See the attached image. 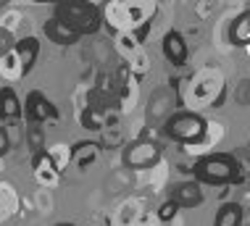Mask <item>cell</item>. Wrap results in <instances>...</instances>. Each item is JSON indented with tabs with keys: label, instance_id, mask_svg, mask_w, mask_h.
Segmentation results:
<instances>
[{
	"label": "cell",
	"instance_id": "17",
	"mask_svg": "<svg viewBox=\"0 0 250 226\" xmlns=\"http://www.w3.org/2000/svg\"><path fill=\"white\" fill-rule=\"evenodd\" d=\"M42 32H45V37L50 40V42H56V45H74L79 40V32H74L69 24H63V21H58V19H48V21L42 24Z\"/></svg>",
	"mask_w": 250,
	"mask_h": 226
},
{
	"label": "cell",
	"instance_id": "34",
	"mask_svg": "<svg viewBox=\"0 0 250 226\" xmlns=\"http://www.w3.org/2000/svg\"><path fill=\"white\" fill-rule=\"evenodd\" d=\"M87 226H95V224H87Z\"/></svg>",
	"mask_w": 250,
	"mask_h": 226
},
{
	"label": "cell",
	"instance_id": "20",
	"mask_svg": "<svg viewBox=\"0 0 250 226\" xmlns=\"http://www.w3.org/2000/svg\"><path fill=\"white\" fill-rule=\"evenodd\" d=\"M124 63L129 66L132 77H134V79H140V82H143V77H147V71H150V56H147L145 47H143V50H137L132 58H126Z\"/></svg>",
	"mask_w": 250,
	"mask_h": 226
},
{
	"label": "cell",
	"instance_id": "11",
	"mask_svg": "<svg viewBox=\"0 0 250 226\" xmlns=\"http://www.w3.org/2000/svg\"><path fill=\"white\" fill-rule=\"evenodd\" d=\"M13 56H16L19 66H21V77H26L40 58V37H35V34L19 37L16 42H13Z\"/></svg>",
	"mask_w": 250,
	"mask_h": 226
},
{
	"label": "cell",
	"instance_id": "7",
	"mask_svg": "<svg viewBox=\"0 0 250 226\" xmlns=\"http://www.w3.org/2000/svg\"><path fill=\"white\" fill-rule=\"evenodd\" d=\"M161 50H164V58L174 68H185L190 63V45H187V37L179 29H168L161 37Z\"/></svg>",
	"mask_w": 250,
	"mask_h": 226
},
{
	"label": "cell",
	"instance_id": "10",
	"mask_svg": "<svg viewBox=\"0 0 250 226\" xmlns=\"http://www.w3.org/2000/svg\"><path fill=\"white\" fill-rule=\"evenodd\" d=\"M174 108H179V100H177V95H174V90H171V87H161V90L153 92L150 103H147L145 119H147V121H158V124H164L168 116L174 113Z\"/></svg>",
	"mask_w": 250,
	"mask_h": 226
},
{
	"label": "cell",
	"instance_id": "25",
	"mask_svg": "<svg viewBox=\"0 0 250 226\" xmlns=\"http://www.w3.org/2000/svg\"><path fill=\"white\" fill-rule=\"evenodd\" d=\"M48 155H50V161H53V166H56L58 174L71 163V147H69V145H53V147L48 150Z\"/></svg>",
	"mask_w": 250,
	"mask_h": 226
},
{
	"label": "cell",
	"instance_id": "12",
	"mask_svg": "<svg viewBox=\"0 0 250 226\" xmlns=\"http://www.w3.org/2000/svg\"><path fill=\"white\" fill-rule=\"evenodd\" d=\"M227 37H229V47H250V8L248 5L229 21Z\"/></svg>",
	"mask_w": 250,
	"mask_h": 226
},
{
	"label": "cell",
	"instance_id": "21",
	"mask_svg": "<svg viewBox=\"0 0 250 226\" xmlns=\"http://www.w3.org/2000/svg\"><path fill=\"white\" fill-rule=\"evenodd\" d=\"M24 140H26V147H29L32 155L42 153V150H45V126H40V124H26Z\"/></svg>",
	"mask_w": 250,
	"mask_h": 226
},
{
	"label": "cell",
	"instance_id": "6",
	"mask_svg": "<svg viewBox=\"0 0 250 226\" xmlns=\"http://www.w3.org/2000/svg\"><path fill=\"white\" fill-rule=\"evenodd\" d=\"M24 119H26V124L45 126V124H50V121H61V113H58V108L53 105V100H48L40 90H32L24 100Z\"/></svg>",
	"mask_w": 250,
	"mask_h": 226
},
{
	"label": "cell",
	"instance_id": "27",
	"mask_svg": "<svg viewBox=\"0 0 250 226\" xmlns=\"http://www.w3.org/2000/svg\"><path fill=\"white\" fill-rule=\"evenodd\" d=\"M13 208H16L13 189L8 187V184H3V187H0V221H5V218L13 213Z\"/></svg>",
	"mask_w": 250,
	"mask_h": 226
},
{
	"label": "cell",
	"instance_id": "1",
	"mask_svg": "<svg viewBox=\"0 0 250 226\" xmlns=\"http://www.w3.org/2000/svg\"><path fill=\"white\" fill-rule=\"evenodd\" d=\"M171 90L179 100V108L192 113H200L206 108H221L229 98L227 77L219 66H206L192 77L171 79Z\"/></svg>",
	"mask_w": 250,
	"mask_h": 226
},
{
	"label": "cell",
	"instance_id": "31",
	"mask_svg": "<svg viewBox=\"0 0 250 226\" xmlns=\"http://www.w3.org/2000/svg\"><path fill=\"white\" fill-rule=\"evenodd\" d=\"M56 226H77V224H71V221H63V224H56Z\"/></svg>",
	"mask_w": 250,
	"mask_h": 226
},
{
	"label": "cell",
	"instance_id": "24",
	"mask_svg": "<svg viewBox=\"0 0 250 226\" xmlns=\"http://www.w3.org/2000/svg\"><path fill=\"white\" fill-rule=\"evenodd\" d=\"M77 119H79V124H82V129H87V132H100L103 129V116H98V113H92L90 108H77Z\"/></svg>",
	"mask_w": 250,
	"mask_h": 226
},
{
	"label": "cell",
	"instance_id": "15",
	"mask_svg": "<svg viewBox=\"0 0 250 226\" xmlns=\"http://www.w3.org/2000/svg\"><path fill=\"white\" fill-rule=\"evenodd\" d=\"M32 171H35V179L42 184L45 189H50V187H56V184H58V176H61V174L56 171V166H53L48 150L32 155Z\"/></svg>",
	"mask_w": 250,
	"mask_h": 226
},
{
	"label": "cell",
	"instance_id": "2",
	"mask_svg": "<svg viewBox=\"0 0 250 226\" xmlns=\"http://www.w3.org/2000/svg\"><path fill=\"white\" fill-rule=\"evenodd\" d=\"M190 179L200 187H240L245 184V166L234 153H221L216 150L211 155H200L190 163Z\"/></svg>",
	"mask_w": 250,
	"mask_h": 226
},
{
	"label": "cell",
	"instance_id": "4",
	"mask_svg": "<svg viewBox=\"0 0 250 226\" xmlns=\"http://www.w3.org/2000/svg\"><path fill=\"white\" fill-rule=\"evenodd\" d=\"M206 126H208V119L203 113L174 111L164 124H161V134H164V140L174 142V145H179V147H190L203 137Z\"/></svg>",
	"mask_w": 250,
	"mask_h": 226
},
{
	"label": "cell",
	"instance_id": "30",
	"mask_svg": "<svg viewBox=\"0 0 250 226\" xmlns=\"http://www.w3.org/2000/svg\"><path fill=\"white\" fill-rule=\"evenodd\" d=\"M13 50V37L5 29H0V58L5 56V53H11Z\"/></svg>",
	"mask_w": 250,
	"mask_h": 226
},
{
	"label": "cell",
	"instance_id": "28",
	"mask_svg": "<svg viewBox=\"0 0 250 226\" xmlns=\"http://www.w3.org/2000/svg\"><path fill=\"white\" fill-rule=\"evenodd\" d=\"M13 150V140H11V132L5 124H0V158H5Z\"/></svg>",
	"mask_w": 250,
	"mask_h": 226
},
{
	"label": "cell",
	"instance_id": "16",
	"mask_svg": "<svg viewBox=\"0 0 250 226\" xmlns=\"http://www.w3.org/2000/svg\"><path fill=\"white\" fill-rule=\"evenodd\" d=\"M213 226H245V205L240 200H224L213 216Z\"/></svg>",
	"mask_w": 250,
	"mask_h": 226
},
{
	"label": "cell",
	"instance_id": "23",
	"mask_svg": "<svg viewBox=\"0 0 250 226\" xmlns=\"http://www.w3.org/2000/svg\"><path fill=\"white\" fill-rule=\"evenodd\" d=\"M100 147L103 150H116V147H124V132L121 126H111V129H100Z\"/></svg>",
	"mask_w": 250,
	"mask_h": 226
},
{
	"label": "cell",
	"instance_id": "22",
	"mask_svg": "<svg viewBox=\"0 0 250 226\" xmlns=\"http://www.w3.org/2000/svg\"><path fill=\"white\" fill-rule=\"evenodd\" d=\"M113 40H116V50L121 53V56H124V61H126V58H132L137 50H143V45H140L137 40H134V34H132V32H121V34H116Z\"/></svg>",
	"mask_w": 250,
	"mask_h": 226
},
{
	"label": "cell",
	"instance_id": "33",
	"mask_svg": "<svg viewBox=\"0 0 250 226\" xmlns=\"http://www.w3.org/2000/svg\"><path fill=\"white\" fill-rule=\"evenodd\" d=\"M248 226H250V216H248Z\"/></svg>",
	"mask_w": 250,
	"mask_h": 226
},
{
	"label": "cell",
	"instance_id": "9",
	"mask_svg": "<svg viewBox=\"0 0 250 226\" xmlns=\"http://www.w3.org/2000/svg\"><path fill=\"white\" fill-rule=\"evenodd\" d=\"M221 140H224V124H221V121H211V119H208V126H206V132H203L200 140L195 142V145H190V147H179V150L195 161V158H200V155L216 153V147L221 145Z\"/></svg>",
	"mask_w": 250,
	"mask_h": 226
},
{
	"label": "cell",
	"instance_id": "32",
	"mask_svg": "<svg viewBox=\"0 0 250 226\" xmlns=\"http://www.w3.org/2000/svg\"><path fill=\"white\" fill-rule=\"evenodd\" d=\"M245 50H248V58H250V47H245Z\"/></svg>",
	"mask_w": 250,
	"mask_h": 226
},
{
	"label": "cell",
	"instance_id": "18",
	"mask_svg": "<svg viewBox=\"0 0 250 226\" xmlns=\"http://www.w3.org/2000/svg\"><path fill=\"white\" fill-rule=\"evenodd\" d=\"M116 100H119V113H121V116L132 113L134 105H137V100H140V79L129 77L126 82H121Z\"/></svg>",
	"mask_w": 250,
	"mask_h": 226
},
{
	"label": "cell",
	"instance_id": "19",
	"mask_svg": "<svg viewBox=\"0 0 250 226\" xmlns=\"http://www.w3.org/2000/svg\"><path fill=\"white\" fill-rule=\"evenodd\" d=\"M143 213H145V203L140 200V197H129V200H124L119 205L116 218H113V226H134Z\"/></svg>",
	"mask_w": 250,
	"mask_h": 226
},
{
	"label": "cell",
	"instance_id": "29",
	"mask_svg": "<svg viewBox=\"0 0 250 226\" xmlns=\"http://www.w3.org/2000/svg\"><path fill=\"white\" fill-rule=\"evenodd\" d=\"M195 13H198V19H200V21L211 19V13H213V3H208V0H200V3L195 5Z\"/></svg>",
	"mask_w": 250,
	"mask_h": 226
},
{
	"label": "cell",
	"instance_id": "8",
	"mask_svg": "<svg viewBox=\"0 0 250 226\" xmlns=\"http://www.w3.org/2000/svg\"><path fill=\"white\" fill-rule=\"evenodd\" d=\"M166 200L177 203L179 210H192V208H200L203 205V187L192 179H185V182H177V184H168V197Z\"/></svg>",
	"mask_w": 250,
	"mask_h": 226
},
{
	"label": "cell",
	"instance_id": "13",
	"mask_svg": "<svg viewBox=\"0 0 250 226\" xmlns=\"http://www.w3.org/2000/svg\"><path fill=\"white\" fill-rule=\"evenodd\" d=\"M24 108L13 87H0V124H16L21 121Z\"/></svg>",
	"mask_w": 250,
	"mask_h": 226
},
{
	"label": "cell",
	"instance_id": "14",
	"mask_svg": "<svg viewBox=\"0 0 250 226\" xmlns=\"http://www.w3.org/2000/svg\"><path fill=\"white\" fill-rule=\"evenodd\" d=\"M100 153H103V147H100L98 140H82L77 145H71V163L79 171H87L100 158Z\"/></svg>",
	"mask_w": 250,
	"mask_h": 226
},
{
	"label": "cell",
	"instance_id": "26",
	"mask_svg": "<svg viewBox=\"0 0 250 226\" xmlns=\"http://www.w3.org/2000/svg\"><path fill=\"white\" fill-rule=\"evenodd\" d=\"M0 74H3L5 79H24V77H21V66H19V61H16V56H13V50L5 53V56L0 58Z\"/></svg>",
	"mask_w": 250,
	"mask_h": 226
},
{
	"label": "cell",
	"instance_id": "5",
	"mask_svg": "<svg viewBox=\"0 0 250 226\" xmlns=\"http://www.w3.org/2000/svg\"><path fill=\"white\" fill-rule=\"evenodd\" d=\"M161 161H164L161 158V145L155 140H132L129 145L121 150V163H124V168L137 171V174L158 166Z\"/></svg>",
	"mask_w": 250,
	"mask_h": 226
},
{
	"label": "cell",
	"instance_id": "3",
	"mask_svg": "<svg viewBox=\"0 0 250 226\" xmlns=\"http://www.w3.org/2000/svg\"><path fill=\"white\" fill-rule=\"evenodd\" d=\"M53 19L69 24L74 32H79V37L84 34H98L103 26V5L98 3H56L53 5Z\"/></svg>",
	"mask_w": 250,
	"mask_h": 226
}]
</instances>
